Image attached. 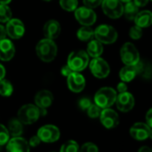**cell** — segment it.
Instances as JSON below:
<instances>
[{"instance_id": "obj_19", "label": "cell", "mask_w": 152, "mask_h": 152, "mask_svg": "<svg viewBox=\"0 0 152 152\" xmlns=\"http://www.w3.org/2000/svg\"><path fill=\"white\" fill-rule=\"evenodd\" d=\"M54 101V96L51 91L48 90L39 91L34 98L35 105L39 108H48L49 107Z\"/></svg>"}, {"instance_id": "obj_3", "label": "cell", "mask_w": 152, "mask_h": 152, "mask_svg": "<svg viewBox=\"0 0 152 152\" xmlns=\"http://www.w3.org/2000/svg\"><path fill=\"white\" fill-rule=\"evenodd\" d=\"M89 55L84 50H77L70 53L67 64L73 72H82L89 65Z\"/></svg>"}, {"instance_id": "obj_31", "label": "cell", "mask_w": 152, "mask_h": 152, "mask_svg": "<svg viewBox=\"0 0 152 152\" xmlns=\"http://www.w3.org/2000/svg\"><path fill=\"white\" fill-rule=\"evenodd\" d=\"M101 110H102V108H100L98 105H96L94 103V104H91L86 111H87V114H88L89 117L94 119V118L99 117Z\"/></svg>"}, {"instance_id": "obj_22", "label": "cell", "mask_w": 152, "mask_h": 152, "mask_svg": "<svg viewBox=\"0 0 152 152\" xmlns=\"http://www.w3.org/2000/svg\"><path fill=\"white\" fill-rule=\"evenodd\" d=\"M103 53V44L98 39L90 40L87 46V54L92 58L99 57Z\"/></svg>"}, {"instance_id": "obj_10", "label": "cell", "mask_w": 152, "mask_h": 152, "mask_svg": "<svg viewBox=\"0 0 152 152\" xmlns=\"http://www.w3.org/2000/svg\"><path fill=\"white\" fill-rule=\"evenodd\" d=\"M74 15L78 23L83 26H91L97 21V15L93 9L81 7L74 11Z\"/></svg>"}, {"instance_id": "obj_32", "label": "cell", "mask_w": 152, "mask_h": 152, "mask_svg": "<svg viewBox=\"0 0 152 152\" xmlns=\"http://www.w3.org/2000/svg\"><path fill=\"white\" fill-rule=\"evenodd\" d=\"M80 152H99V148L92 142H86L80 148Z\"/></svg>"}, {"instance_id": "obj_50", "label": "cell", "mask_w": 152, "mask_h": 152, "mask_svg": "<svg viewBox=\"0 0 152 152\" xmlns=\"http://www.w3.org/2000/svg\"><path fill=\"white\" fill-rule=\"evenodd\" d=\"M151 1H152V0H151Z\"/></svg>"}, {"instance_id": "obj_6", "label": "cell", "mask_w": 152, "mask_h": 152, "mask_svg": "<svg viewBox=\"0 0 152 152\" xmlns=\"http://www.w3.org/2000/svg\"><path fill=\"white\" fill-rule=\"evenodd\" d=\"M120 56L125 65L137 64L140 62L139 51L131 42H126L123 45L120 50Z\"/></svg>"}, {"instance_id": "obj_12", "label": "cell", "mask_w": 152, "mask_h": 152, "mask_svg": "<svg viewBox=\"0 0 152 152\" xmlns=\"http://www.w3.org/2000/svg\"><path fill=\"white\" fill-rule=\"evenodd\" d=\"M67 85L69 90L72 92H82L86 85L84 76L79 72H72L67 77Z\"/></svg>"}, {"instance_id": "obj_42", "label": "cell", "mask_w": 152, "mask_h": 152, "mask_svg": "<svg viewBox=\"0 0 152 152\" xmlns=\"http://www.w3.org/2000/svg\"><path fill=\"white\" fill-rule=\"evenodd\" d=\"M5 76H6V69L3 66V64H0V81L5 79Z\"/></svg>"}, {"instance_id": "obj_17", "label": "cell", "mask_w": 152, "mask_h": 152, "mask_svg": "<svg viewBox=\"0 0 152 152\" xmlns=\"http://www.w3.org/2000/svg\"><path fill=\"white\" fill-rule=\"evenodd\" d=\"M150 127L146 123L138 122L135 123L130 128V135L136 140L141 141L148 138Z\"/></svg>"}, {"instance_id": "obj_41", "label": "cell", "mask_w": 152, "mask_h": 152, "mask_svg": "<svg viewBox=\"0 0 152 152\" xmlns=\"http://www.w3.org/2000/svg\"><path fill=\"white\" fill-rule=\"evenodd\" d=\"M7 34L6 27L3 26L2 24H0V40L7 39Z\"/></svg>"}, {"instance_id": "obj_1", "label": "cell", "mask_w": 152, "mask_h": 152, "mask_svg": "<svg viewBox=\"0 0 152 152\" xmlns=\"http://www.w3.org/2000/svg\"><path fill=\"white\" fill-rule=\"evenodd\" d=\"M36 54L41 61L49 63L57 55V46L53 39L48 38L42 39L36 45Z\"/></svg>"}, {"instance_id": "obj_4", "label": "cell", "mask_w": 152, "mask_h": 152, "mask_svg": "<svg viewBox=\"0 0 152 152\" xmlns=\"http://www.w3.org/2000/svg\"><path fill=\"white\" fill-rule=\"evenodd\" d=\"M40 117L39 108L33 104H26L20 107L17 114V118L23 124H32Z\"/></svg>"}, {"instance_id": "obj_5", "label": "cell", "mask_w": 152, "mask_h": 152, "mask_svg": "<svg viewBox=\"0 0 152 152\" xmlns=\"http://www.w3.org/2000/svg\"><path fill=\"white\" fill-rule=\"evenodd\" d=\"M94 37L102 44H113L116 41L118 34L114 27L107 24H101L94 31Z\"/></svg>"}, {"instance_id": "obj_27", "label": "cell", "mask_w": 152, "mask_h": 152, "mask_svg": "<svg viewBox=\"0 0 152 152\" xmlns=\"http://www.w3.org/2000/svg\"><path fill=\"white\" fill-rule=\"evenodd\" d=\"M60 152H80V146L75 140H69L61 146Z\"/></svg>"}, {"instance_id": "obj_47", "label": "cell", "mask_w": 152, "mask_h": 152, "mask_svg": "<svg viewBox=\"0 0 152 152\" xmlns=\"http://www.w3.org/2000/svg\"><path fill=\"white\" fill-rule=\"evenodd\" d=\"M43 1H46V2H49V1H51V0H43Z\"/></svg>"}, {"instance_id": "obj_49", "label": "cell", "mask_w": 152, "mask_h": 152, "mask_svg": "<svg viewBox=\"0 0 152 152\" xmlns=\"http://www.w3.org/2000/svg\"><path fill=\"white\" fill-rule=\"evenodd\" d=\"M52 152H54V151H52Z\"/></svg>"}, {"instance_id": "obj_9", "label": "cell", "mask_w": 152, "mask_h": 152, "mask_svg": "<svg viewBox=\"0 0 152 152\" xmlns=\"http://www.w3.org/2000/svg\"><path fill=\"white\" fill-rule=\"evenodd\" d=\"M37 135L39 137L41 142L53 143L59 140L60 130L54 124H46L39 129Z\"/></svg>"}, {"instance_id": "obj_20", "label": "cell", "mask_w": 152, "mask_h": 152, "mask_svg": "<svg viewBox=\"0 0 152 152\" xmlns=\"http://www.w3.org/2000/svg\"><path fill=\"white\" fill-rule=\"evenodd\" d=\"M43 33L46 38L50 39H56L61 33V25L56 20L48 21L43 27Z\"/></svg>"}, {"instance_id": "obj_11", "label": "cell", "mask_w": 152, "mask_h": 152, "mask_svg": "<svg viewBox=\"0 0 152 152\" xmlns=\"http://www.w3.org/2000/svg\"><path fill=\"white\" fill-rule=\"evenodd\" d=\"M99 119L102 125L107 129H114L119 124L118 114L110 107L101 110Z\"/></svg>"}, {"instance_id": "obj_37", "label": "cell", "mask_w": 152, "mask_h": 152, "mask_svg": "<svg viewBox=\"0 0 152 152\" xmlns=\"http://www.w3.org/2000/svg\"><path fill=\"white\" fill-rule=\"evenodd\" d=\"M145 120H146V124L150 128H152V108H150L149 110H148V112L146 113Z\"/></svg>"}, {"instance_id": "obj_2", "label": "cell", "mask_w": 152, "mask_h": 152, "mask_svg": "<svg viewBox=\"0 0 152 152\" xmlns=\"http://www.w3.org/2000/svg\"><path fill=\"white\" fill-rule=\"evenodd\" d=\"M116 96L117 93L115 90L110 87H103L96 92L94 101L100 108H108L115 103Z\"/></svg>"}, {"instance_id": "obj_16", "label": "cell", "mask_w": 152, "mask_h": 152, "mask_svg": "<svg viewBox=\"0 0 152 152\" xmlns=\"http://www.w3.org/2000/svg\"><path fill=\"white\" fill-rule=\"evenodd\" d=\"M141 63L140 61L137 64H128L124 65L119 72V77L122 82L130 83L132 82L138 73L140 72L141 70Z\"/></svg>"}, {"instance_id": "obj_24", "label": "cell", "mask_w": 152, "mask_h": 152, "mask_svg": "<svg viewBox=\"0 0 152 152\" xmlns=\"http://www.w3.org/2000/svg\"><path fill=\"white\" fill-rule=\"evenodd\" d=\"M138 13H139V7L132 1L127 2L124 6V13H123V15H124V17L127 20L133 21Z\"/></svg>"}, {"instance_id": "obj_18", "label": "cell", "mask_w": 152, "mask_h": 152, "mask_svg": "<svg viewBox=\"0 0 152 152\" xmlns=\"http://www.w3.org/2000/svg\"><path fill=\"white\" fill-rule=\"evenodd\" d=\"M15 55V48L14 43L7 39L0 40V60L10 61Z\"/></svg>"}, {"instance_id": "obj_28", "label": "cell", "mask_w": 152, "mask_h": 152, "mask_svg": "<svg viewBox=\"0 0 152 152\" xmlns=\"http://www.w3.org/2000/svg\"><path fill=\"white\" fill-rule=\"evenodd\" d=\"M12 19V11L7 5L0 4V23H7Z\"/></svg>"}, {"instance_id": "obj_7", "label": "cell", "mask_w": 152, "mask_h": 152, "mask_svg": "<svg viewBox=\"0 0 152 152\" xmlns=\"http://www.w3.org/2000/svg\"><path fill=\"white\" fill-rule=\"evenodd\" d=\"M101 6L104 14L111 19H118L123 15L124 5L119 0H103Z\"/></svg>"}, {"instance_id": "obj_35", "label": "cell", "mask_w": 152, "mask_h": 152, "mask_svg": "<svg viewBox=\"0 0 152 152\" xmlns=\"http://www.w3.org/2000/svg\"><path fill=\"white\" fill-rule=\"evenodd\" d=\"M91 104H92V103H91V99H90L89 98H82V99H79V101H78V106H79V107H80L82 110H83V111L87 110V109L89 108V107H90Z\"/></svg>"}, {"instance_id": "obj_34", "label": "cell", "mask_w": 152, "mask_h": 152, "mask_svg": "<svg viewBox=\"0 0 152 152\" xmlns=\"http://www.w3.org/2000/svg\"><path fill=\"white\" fill-rule=\"evenodd\" d=\"M102 1L103 0H83V4L84 7L94 9L99 7L102 4Z\"/></svg>"}, {"instance_id": "obj_39", "label": "cell", "mask_w": 152, "mask_h": 152, "mask_svg": "<svg viewBox=\"0 0 152 152\" xmlns=\"http://www.w3.org/2000/svg\"><path fill=\"white\" fill-rule=\"evenodd\" d=\"M127 89H128V87H127V85H126V83H125L124 82L119 83L117 84V87H116V90H117V91H118L119 93L127 91Z\"/></svg>"}, {"instance_id": "obj_33", "label": "cell", "mask_w": 152, "mask_h": 152, "mask_svg": "<svg viewBox=\"0 0 152 152\" xmlns=\"http://www.w3.org/2000/svg\"><path fill=\"white\" fill-rule=\"evenodd\" d=\"M129 35L132 39H140L142 37V29L137 25L132 27L129 31Z\"/></svg>"}, {"instance_id": "obj_30", "label": "cell", "mask_w": 152, "mask_h": 152, "mask_svg": "<svg viewBox=\"0 0 152 152\" xmlns=\"http://www.w3.org/2000/svg\"><path fill=\"white\" fill-rule=\"evenodd\" d=\"M10 137L11 136L9 134L7 128L5 125L0 124V146L6 145L10 140Z\"/></svg>"}, {"instance_id": "obj_26", "label": "cell", "mask_w": 152, "mask_h": 152, "mask_svg": "<svg viewBox=\"0 0 152 152\" xmlns=\"http://www.w3.org/2000/svg\"><path fill=\"white\" fill-rule=\"evenodd\" d=\"M14 92V87L12 83L7 80L0 81V95L3 97H10Z\"/></svg>"}, {"instance_id": "obj_36", "label": "cell", "mask_w": 152, "mask_h": 152, "mask_svg": "<svg viewBox=\"0 0 152 152\" xmlns=\"http://www.w3.org/2000/svg\"><path fill=\"white\" fill-rule=\"evenodd\" d=\"M28 142H29L30 147L35 148V147H37V146H39V145L40 144L41 140H40V139H39V137L38 135H34V136H32V137L30 139V140H29Z\"/></svg>"}, {"instance_id": "obj_15", "label": "cell", "mask_w": 152, "mask_h": 152, "mask_svg": "<svg viewBox=\"0 0 152 152\" xmlns=\"http://www.w3.org/2000/svg\"><path fill=\"white\" fill-rule=\"evenodd\" d=\"M7 152H30V145L24 138L12 137L7 143Z\"/></svg>"}, {"instance_id": "obj_14", "label": "cell", "mask_w": 152, "mask_h": 152, "mask_svg": "<svg viewBox=\"0 0 152 152\" xmlns=\"http://www.w3.org/2000/svg\"><path fill=\"white\" fill-rule=\"evenodd\" d=\"M115 105L119 111L126 113L131 111L134 105H135V99L132 93L125 91L117 94L116 99H115Z\"/></svg>"}, {"instance_id": "obj_23", "label": "cell", "mask_w": 152, "mask_h": 152, "mask_svg": "<svg viewBox=\"0 0 152 152\" xmlns=\"http://www.w3.org/2000/svg\"><path fill=\"white\" fill-rule=\"evenodd\" d=\"M7 130L9 132L10 136L19 137L23 132V124L18 118H12L8 122Z\"/></svg>"}, {"instance_id": "obj_40", "label": "cell", "mask_w": 152, "mask_h": 152, "mask_svg": "<svg viewBox=\"0 0 152 152\" xmlns=\"http://www.w3.org/2000/svg\"><path fill=\"white\" fill-rule=\"evenodd\" d=\"M138 7H145L148 3V0H133L132 1Z\"/></svg>"}, {"instance_id": "obj_43", "label": "cell", "mask_w": 152, "mask_h": 152, "mask_svg": "<svg viewBox=\"0 0 152 152\" xmlns=\"http://www.w3.org/2000/svg\"><path fill=\"white\" fill-rule=\"evenodd\" d=\"M138 152H151V148L148 146H142L139 148Z\"/></svg>"}, {"instance_id": "obj_48", "label": "cell", "mask_w": 152, "mask_h": 152, "mask_svg": "<svg viewBox=\"0 0 152 152\" xmlns=\"http://www.w3.org/2000/svg\"><path fill=\"white\" fill-rule=\"evenodd\" d=\"M151 152H152V148H151Z\"/></svg>"}, {"instance_id": "obj_29", "label": "cell", "mask_w": 152, "mask_h": 152, "mask_svg": "<svg viewBox=\"0 0 152 152\" xmlns=\"http://www.w3.org/2000/svg\"><path fill=\"white\" fill-rule=\"evenodd\" d=\"M61 7L67 12H74L78 7V0H59Z\"/></svg>"}, {"instance_id": "obj_8", "label": "cell", "mask_w": 152, "mask_h": 152, "mask_svg": "<svg viewBox=\"0 0 152 152\" xmlns=\"http://www.w3.org/2000/svg\"><path fill=\"white\" fill-rule=\"evenodd\" d=\"M90 69L92 75L99 79H104L110 73V66L108 63L100 56L95 57L91 61Z\"/></svg>"}, {"instance_id": "obj_38", "label": "cell", "mask_w": 152, "mask_h": 152, "mask_svg": "<svg viewBox=\"0 0 152 152\" xmlns=\"http://www.w3.org/2000/svg\"><path fill=\"white\" fill-rule=\"evenodd\" d=\"M72 72H73V71L68 66V64L64 65V66L62 67V69H61V73H62V75H63V76H65V77H68V76H69Z\"/></svg>"}, {"instance_id": "obj_13", "label": "cell", "mask_w": 152, "mask_h": 152, "mask_svg": "<svg viewBox=\"0 0 152 152\" xmlns=\"http://www.w3.org/2000/svg\"><path fill=\"white\" fill-rule=\"evenodd\" d=\"M7 34L13 39H21L25 32V26L20 19H11L7 22Z\"/></svg>"}, {"instance_id": "obj_46", "label": "cell", "mask_w": 152, "mask_h": 152, "mask_svg": "<svg viewBox=\"0 0 152 152\" xmlns=\"http://www.w3.org/2000/svg\"><path fill=\"white\" fill-rule=\"evenodd\" d=\"M119 1H121L122 3H127V2H130V1H132V0H119Z\"/></svg>"}, {"instance_id": "obj_45", "label": "cell", "mask_w": 152, "mask_h": 152, "mask_svg": "<svg viewBox=\"0 0 152 152\" xmlns=\"http://www.w3.org/2000/svg\"><path fill=\"white\" fill-rule=\"evenodd\" d=\"M148 138L152 140V128H150V131H149V134H148Z\"/></svg>"}, {"instance_id": "obj_25", "label": "cell", "mask_w": 152, "mask_h": 152, "mask_svg": "<svg viewBox=\"0 0 152 152\" xmlns=\"http://www.w3.org/2000/svg\"><path fill=\"white\" fill-rule=\"evenodd\" d=\"M77 38L81 41H90L94 38V31L91 26H83L77 31Z\"/></svg>"}, {"instance_id": "obj_44", "label": "cell", "mask_w": 152, "mask_h": 152, "mask_svg": "<svg viewBox=\"0 0 152 152\" xmlns=\"http://www.w3.org/2000/svg\"><path fill=\"white\" fill-rule=\"evenodd\" d=\"M12 0H0V4H5V5H8Z\"/></svg>"}, {"instance_id": "obj_21", "label": "cell", "mask_w": 152, "mask_h": 152, "mask_svg": "<svg viewBox=\"0 0 152 152\" xmlns=\"http://www.w3.org/2000/svg\"><path fill=\"white\" fill-rule=\"evenodd\" d=\"M135 25L142 28H148L152 25V12L148 10H143L137 14L135 19L133 20Z\"/></svg>"}]
</instances>
